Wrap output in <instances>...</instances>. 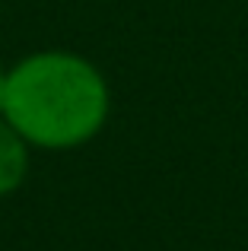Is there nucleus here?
Here are the masks:
<instances>
[{"instance_id": "1", "label": "nucleus", "mask_w": 248, "mask_h": 251, "mask_svg": "<svg viewBox=\"0 0 248 251\" xmlns=\"http://www.w3.org/2000/svg\"><path fill=\"white\" fill-rule=\"evenodd\" d=\"M112 115L108 80L89 57L67 48L32 51L6 70L0 118L32 150L86 147Z\"/></svg>"}, {"instance_id": "2", "label": "nucleus", "mask_w": 248, "mask_h": 251, "mask_svg": "<svg viewBox=\"0 0 248 251\" xmlns=\"http://www.w3.org/2000/svg\"><path fill=\"white\" fill-rule=\"evenodd\" d=\"M32 147L0 118V197L16 194L29 178Z\"/></svg>"}, {"instance_id": "3", "label": "nucleus", "mask_w": 248, "mask_h": 251, "mask_svg": "<svg viewBox=\"0 0 248 251\" xmlns=\"http://www.w3.org/2000/svg\"><path fill=\"white\" fill-rule=\"evenodd\" d=\"M3 80H6V67L0 64V108H3Z\"/></svg>"}]
</instances>
